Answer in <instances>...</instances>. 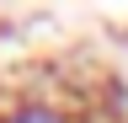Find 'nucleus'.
<instances>
[{
  "label": "nucleus",
  "mask_w": 128,
  "mask_h": 123,
  "mask_svg": "<svg viewBox=\"0 0 128 123\" xmlns=\"http://www.w3.org/2000/svg\"><path fill=\"white\" fill-rule=\"evenodd\" d=\"M0 123H91V107L59 91H16L0 102Z\"/></svg>",
  "instance_id": "obj_1"
}]
</instances>
